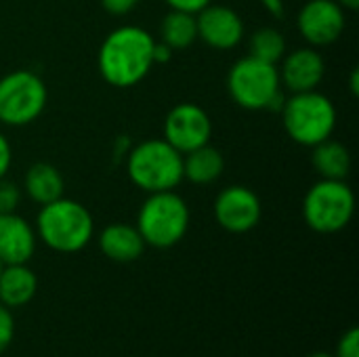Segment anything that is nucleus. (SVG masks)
Returning <instances> with one entry per match:
<instances>
[{"label":"nucleus","mask_w":359,"mask_h":357,"mask_svg":"<svg viewBox=\"0 0 359 357\" xmlns=\"http://www.w3.org/2000/svg\"><path fill=\"white\" fill-rule=\"evenodd\" d=\"M154 44L156 38L139 25H120L111 29L97 55L101 78L116 88L139 84L156 65Z\"/></svg>","instance_id":"obj_1"},{"label":"nucleus","mask_w":359,"mask_h":357,"mask_svg":"<svg viewBox=\"0 0 359 357\" xmlns=\"http://www.w3.org/2000/svg\"><path fill=\"white\" fill-rule=\"evenodd\" d=\"M34 229L46 248L59 255H74L90 244L95 236V219L84 204L63 196L40 206Z\"/></svg>","instance_id":"obj_2"},{"label":"nucleus","mask_w":359,"mask_h":357,"mask_svg":"<svg viewBox=\"0 0 359 357\" xmlns=\"http://www.w3.org/2000/svg\"><path fill=\"white\" fill-rule=\"evenodd\" d=\"M227 90L236 105L250 112H280L286 101L278 65L252 55H246L231 65L227 74Z\"/></svg>","instance_id":"obj_3"},{"label":"nucleus","mask_w":359,"mask_h":357,"mask_svg":"<svg viewBox=\"0 0 359 357\" xmlns=\"http://www.w3.org/2000/svg\"><path fill=\"white\" fill-rule=\"evenodd\" d=\"M191 213L187 202L175 191H156L147 194L145 202L137 215V229L145 246L166 250L177 246L189 229Z\"/></svg>","instance_id":"obj_4"},{"label":"nucleus","mask_w":359,"mask_h":357,"mask_svg":"<svg viewBox=\"0 0 359 357\" xmlns=\"http://www.w3.org/2000/svg\"><path fill=\"white\" fill-rule=\"evenodd\" d=\"M126 175L145 194L175 189L183 181V154L164 139H145L128 151Z\"/></svg>","instance_id":"obj_5"},{"label":"nucleus","mask_w":359,"mask_h":357,"mask_svg":"<svg viewBox=\"0 0 359 357\" xmlns=\"http://www.w3.org/2000/svg\"><path fill=\"white\" fill-rule=\"evenodd\" d=\"M280 114L288 137L303 147L330 139L337 128V107L320 90L292 93L286 97Z\"/></svg>","instance_id":"obj_6"},{"label":"nucleus","mask_w":359,"mask_h":357,"mask_svg":"<svg viewBox=\"0 0 359 357\" xmlns=\"http://www.w3.org/2000/svg\"><path fill=\"white\" fill-rule=\"evenodd\" d=\"M301 210L303 221L316 234H339L353 219L355 196L345 179H320L307 189Z\"/></svg>","instance_id":"obj_7"},{"label":"nucleus","mask_w":359,"mask_h":357,"mask_svg":"<svg viewBox=\"0 0 359 357\" xmlns=\"http://www.w3.org/2000/svg\"><path fill=\"white\" fill-rule=\"evenodd\" d=\"M48 103L44 80L32 69H13L0 78V124L27 126Z\"/></svg>","instance_id":"obj_8"},{"label":"nucleus","mask_w":359,"mask_h":357,"mask_svg":"<svg viewBox=\"0 0 359 357\" xmlns=\"http://www.w3.org/2000/svg\"><path fill=\"white\" fill-rule=\"evenodd\" d=\"M212 120L208 112L198 103H177L164 118V141H168L177 151L187 154L196 147L210 143Z\"/></svg>","instance_id":"obj_9"},{"label":"nucleus","mask_w":359,"mask_h":357,"mask_svg":"<svg viewBox=\"0 0 359 357\" xmlns=\"http://www.w3.org/2000/svg\"><path fill=\"white\" fill-rule=\"evenodd\" d=\"M212 210L219 227L229 234H248L263 217L261 198L246 185H229L221 189Z\"/></svg>","instance_id":"obj_10"},{"label":"nucleus","mask_w":359,"mask_h":357,"mask_svg":"<svg viewBox=\"0 0 359 357\" xmlns=\"http://www.w3.org/2000/svg\"><path fill=\"white\" fill-rule=\"evenodd\" d=\"M345 8L337 0H309L297 15V27L303 40L313 46H328L345 32Z\"/></svg>","instance_id":"obj_11"},{"label":"nucleus","mask_w":359,"mask_h":357,"mask_svg":"<svg viewBox=\"0 0 359 357\" xmlns=\"http://www.w3.org/2000/svg\"><path fill=\"white\" fill-rule=\"evenodd\" d=\"M198 40L215 50H231L244 38L242 17L225 4H208L196 13Z\"/></svg>","instance_id":"obj_12"},{"label":"nucleus","mask_w":359,"mask_h":357,"mask_svg":"<svg viewBox=\"0 0 359 357\" xmlns=\"http://www.w3.org/2000/svg\"><path fill=\"white\" fill-rule=\"evenodd\" d=\"M278 72L282 88L290 95L318 90L326 76V61L318 48L303 46L292 53H286L278 65Z\"/></svg>","instance_id":"obj_13"},{"label":"nucleus","mask_w":359,"mask_h":357,"mask_svg":"<svg viewBox=\"0 0 359 357\" xmlns=\"http://www.w3.org/2000/svg\"><path fill=\"white\" fill-rule=\"evenodd\" d=\"M38 246L36 229L17 213L0 215V261L2 265L29 263Z\"/></svg>","instance_id":"obj_14"},{"label":"nucleus","mask_w":359,"mask_h":357,"mask_svg":"<svg viewBox=\"0 0 359 357\" xmlns=\"http://www.w3.org/2000/svg\"><path fill=\"white\" fill-rule=\"evenodd\" d=\"M99 250L114 263H133L141 259L145 252V242L135 225L128 223H111L101 229L97 238Z\"/></svg>","instance_id":"obj_15"},{"label":"nucleus","mask_w":359,"mask_h":357,"mask_svg":"<svg viewBox=\"0 0 359 357\" xmlns=\"http://www.w3.org/2000/svg\"><path fill=\"white\" fill-rule=\"evenodd\" d=\"M38 292V276L21 265H4L0 271V303L8 309L23 307L34 301Z\"/></svg>","instance_id":"obj_16"},{"label":"nucleus","mask_w":359,"mask_h":357,"mask_svg":"<svg viewBox=\"0 0 359 357\" xmlns=\"http://www.w3.org/2000/svg\"><path fill=\"white\" fill-rule=\"evenodd\" d=\"M23 191L34 204L44 206V204H50V202L63 198L65 181H63L61 173L57 170V166H53L48 162H36L25 173Z\"/></svg>","instance_id":"obj_17"},{"label":"nucleus","mask_w":359,"mask_h":357,"mask_svg":"<svg viewBox=\"0 0 359 357\" xmlns=\"http://www.w3.org/2000/svg\"><path fill=\"white\" fill-rule=\"evenodd\" d=\"M225 170L223 154L210 143L183 154V179L194 185H210Z\"/></svg>","instance_id":"obj_18"},{"label":"nucleus","mask_w":359,"mask_h":357,"mask_svg":"<svg viewBox=\"0 0 359 357\" xmlns=\"http://www.w3.org/2000/svg\"><path fill=\"white\" fill-rule=\"evenodd\" d=\"M311 164L320 179H347L351 170V154L347 145L332 137L311 147Z\"/></svg>","instance_id":"obj_19"},{"label":"nucleus","mask_w":359,"mask_h":357,"mask_svg":"<svg viewBox=\"0 0 359 357\" xmlns=\"http://www.w3.org/2000/svg\"><path fill=\"white\" fill-rule=\"evenodd\" d=\"M158 40L168 44L172 50L189 48L198 40L196 15L170 8L160 23V38Z\"/></svg>","instance_id":"obj_20"},{"label":"nucleus","mask_w":359,"mask_h":357,"mask_svg":"<svg viewBox=\"0 0 359 357\" xmlns=\"http://www.w3.org/2000/svg\"><path fill=\"white\" fill-rule=\"evenodd\" d=\"M286 38L276 27H261L248 40V55L278 65L286 55Z\"/></svg>","instance_id":"obj_21"},{"label":"nucleus","mask_w":359,"mask_h":357,"mask_svg":"<svg viewBox=\"0 0 359 357\" xmlns=\"http://www.w3.org/2000/svg\"><path fill=\"white\" fill-rule=\"evenodd\" d=\"M21 198H23L21 187L15 181L2 177L0 179V215L17 213V208L21 204Z\"/></svg>","instance_id":"obj_22"},{"label":"nucleus","mask_w":359,"mask_h":357,"mask_svg":"<svg viewBox=\"0 0 359 357\" xmlns=\"http://www.w3.org/2000/svg\"><path fill=\"white\" fill-rule=\"evenodd\" d=\"M15 339V318L8 307L0 303V356L11 347Z\"/></svg>","instance_id":"obj_23"},{"label":"nucleus","mask_w":359,"mask_h":357,"mask_svg":"<svg viewBox=\"0 0 359 357\" xmlns=\"http://www.w3.org/2000/svg\"><path fill=\"white\" fill-rule=\"evenodd\" d=\"M334 357H359V328L351 326L337 343Z\"/></svg>","instance_id":"obj_24"},{"label":"nucleus","mask_w":359,"mask_h":357,"mask_svg":"<svg viewBox=\"0 0 359 357\" xmlns=\"http://www.w3.org/2000/svg\"><path fill=\"white\" fill-rule=\"evenodd\" d=\"M137 4H139V0H101V6L109 15H116V17L128 15Z\"/></svg>","instance_id":"obj_25"},{"label":"nucleus","mask_w":359,"mask_h":357,"mask_svg":"<svg viewBox=\"0 0 359 357\" xmlns=\"http://www.w3.org/2000/svg\"><path fill=\"white\" fill-rule=\"evenodd\" d=\"M172 11H183V13H200L204 6H208L212 0H164Z\"/></svg>","instance_id":"obj_26"},{"label":"nucleus","mask_w":359,"mask_h":357,"mask_svg":"<svg viewBox=\"0 0 359 357\" xmlns=\"http://www.w3.org/2000/svg\"><path fill=\"white\" fill-rule=\"evenodd\" d=\"M11 162H13V147L8 143V139L0 133V179L6 177Z\"/></svg>","instance_id":"obj_27"},{"label":"nucleus","mask_w":359,"mask_h":357,"mask_svg":"<svg viewBox=\"0 0 359 357\" xmlns=\"http://www.w3.org/2000/svg\"><path fill=\"white\" fill-rule=\"evenodd\" d=\"M172 57H175V50H172L168 44H164L162 40H156V44H154V63L164 65V63H168Z\"/></svg>","instance_id":"obj_28"},{"label":"nucleus","mask_w":359,"mask_h":357,"mask_svg":"<svg viewBox=\"0 0 359 357\" xmlns=\"http://www.w3.org/2000/svg\"><path fill=\"white\" fill-rule=\"evenodd\" d=\"M263 6H265V11L269 13V15H273L276 19H282L284 17V13H286V6H284V0H259Z\"/></svg>","instance_id":"obj_29"},{"label":"nucleus","mask_w":359,"mask_h":357,"mask_svg":"<svg viewBox=\"0 0 359 357\" xmlns=\"http://www.w3.org/2000/svg\"><path fill=\"white\" fill-rule=\"evenodd\" d=\"M345 11H358L359 8V0H337Z\"/></svg>","instance_id":"obj_30"},{"label":"nucleus","mask_w":359,"mask_h":357,"mask_svg":"<svg viewBox=\"0 0 359 357\" xmlns=\"http://www.w3.org/2000/svg\"><path fill=\"white\" fill-rule=\"evenodd\" d=\"M351 93L358 95V69H353V74H351Z\"/></svg>","instance_id":"obj_31"},{"label":"nucleus","mask_w":359,"mask_h":357,"mask_svg":"<svg viewBox=\"0 0 359 357\" xmlns=\"http://www.w3.org/2000/svg\"><path fill=\"white\" fill-rule=\"evenodd\" d=\"M307 357H334V353H326V351H316V353H309Z\"/></svg>","instance_id":"obj_32"},{"label":"nucleus","mask_w":359,"mask_h":357,"mask_svg":"<svg viewBox=\"0 0 359 357\" xmlns=\"http://www.w3.org/2000/svg\"><path fill=\"white\" fill-rule=\"evenodd\" d=\"M2 267H4V265H2V261H0V271H2Z\"/></svg>","instance_id":"obj_33"}]
</instances>
